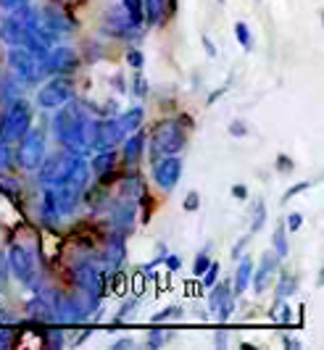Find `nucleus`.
<instances>
[{
	"instance_id": "72a5a7b5",
	"label": "nucleus",
	"mask_w": 324,
	"mask_h": 350,
	"mask_svg": "<svg viewBox=\"0 0 324 350\" xmlns=\"http://www.w3.org/2000/svg\"><path fill=\"white\" fill-rule=\"evenodd\" d=\"M135 95H140V98L148 95V82H145L143 77H135Z\"/></svg>"
},
{
	"instance_id": "20e7f679",
	"label": "nucleus",
	"mask_w": 324,
	"mask_h": 350,
	"mask_svg": "<svg viewBox=\"0 0 324 350\" xmlns=\"http://www.w3.org/2000/svg\"><path fill=\"white\" fill-rule=\"evenodd\" d=\"M42 158H45V137H42L40 129L32 132V126H29L27 135L18 140V166L27 169V172H35V169H40Z\"/></svg>"
},
{
	"instance_id": "ddd939ff",
	"label": "nucleus",
	"mask_w": 324,
	"mask_h": 350,
	"mask_svg": "<svg viewBox=\"0 0 324 350\" xmlns=\"http://www.w3.org/2000/svg\"><path fill=\"white\" fill-rule=\"evenodd\" d=\"M232 298H234V293H232V287H230L227 282L211 290V295H208V306H211V308L216 311L219 321H230V316H232V308H234Z\"/></svg>"
},
{
	"instance_id": "a18cd8bd",
	"label": "nucleus",
	"mask_w": 324,
	"mask_h": 350,
	"mask_svg": "<svg viewBox=\"0 0 324 350\" xmlns=\"http://www.w3.org/2000/svg\"><path fill=\"white\" fill-rule=\"evenodd\" d=\"M166 266H169L172 271H174V269H180V258H177V256H169V258H166Z\"/></svg>"
},
{
	"instance_id": "2f4dec72",
	"label": "nucleus",
	"mask_w": 324,
	"mask_h": 350,
	"mask_svg": "<svg viewBox=\"0 0 324 350\" xmlns=\"http://www.w3.org/2000/svg\"><path fill=\"white\" fill-rule=\"evenodd\" d=\"M135 303H137V300H129V303H124V308H122V311L116 314V319H113V324H119V321H124L126 316H132V311H135Z\"/></svg>"
},
{
	"instance_id": "9b49d317",
	"label": "nucleus",
	"mask_w": 324,
	"mask_h": 350,
	"mask_svg": "<svg viewBox=\"0 0 324 350\" xmlns=\"http://www.w3.org/2000/svg\"><path fill=\"white\" fill-rule=\"evenodd\" d=\"M153 176H156V185H159L161 190H172V187L180 182V176H182V161L177 156L163 158L161 163H156Z\"/></svg>"
},
{
	"instance_id": "79ce46f5",
	"label": "nucleus",
	"mask_w": 324,
	"mask_h": 350,
	"mask_svg": "<svg viewBox=\"0 0 324 350\" xmlns=\"http://www.w3.org/2000/svg\"><path fill=\"white\" fill-rule=\"evenodd\" d=\"M245 243H248V237H240V240H237V245H234V250H232L234 258H240V253H243V247H245Z\"/></svg>"
},
{
	"instance_id": "4c0bfd02",
	"label": "nucleus",
	"mask_w": 324,
	"mask_h": 350,
	"mask_svg": "<svg viewBox=\"0 0 324 350\" xmlns=\"http://www.w3.org/2000/svg\"><path fill=\"white\" fill-rule=\"evenodd\" d=\"M277 169H280V172H293V161L285 156H280L277 158Z\"/></svg>"
},
{
	"instance_id": "49530a36",
	"label": "nucleus",
	"mask_w": 324,
	"mask_h": 350,
	"mask_svg": "<svg viewBox=\"0 0 324 350\" xmlns=\"http://www.w3.org/2000/svg\"><path fill=\"white\" fill-rule=\"evenodd\" d=\"M203 45H206V51H208V55H216V48H214V42L208 40V37L203 35Z\"/></svg>"
},
{
	"instance_id": "e433bc0d",
	"label": "nucleus",
	"mask_w": 324,
	"mask_h": 350,
	"mask_svg": "<svg viewBox=\"0 0 324 350\" xmlns=\"http://www.w3.org/2000/svg\"><path fill=\"white\" fill-rule=\"evenodd\" d=\"M185 208H187V211L198 208V193H190L187 198H185Z\"/></svg>"
},
{
	"instance_id": "4be33fe9",
	"label": "nucleus",
	"mask_w": 324,
	"mask_h": 350,
	"mask_svg": "<svg viewBox=\"0 0 324 350\" xmlns=\"http://www.w3.org/2000/svg\"><path fill=\"white\" fill-rule=\"evenodd\" d=\"M148 3V18L150 24H159L166 14V0H145Z\"/></svg>"
},
{
	"instance_id": "a878e982",
	"label": "nucleus",
	"mask_w": 324,
	"mask_h": 350,
	"mask_svg": "<svg viewBox=\"0 0 324 350\" xmlns=\"http://www.w3.org/2000/svg\"><path fill=\"white\" fill-rule=\"evenodd\" d=\"M274 253L282 258V256H288V240H285V224H280V227L274 229Z\"/></svg>"
},
{
	"instance_id": "bb28decb",
	"label": "nucleus",
	"mask_w": 324,
	"mask_h": 350,
	"mask_svg": "<svg viewBox=\"0 0 324 350\" xmlns=\"http://www.w3.org/2000/svg\"><path fill=\"white\" fill-rule=\"evenodd\" d=\"M11 166V142L0 140V172Z\"/></svg>"
},
{
	"instance_id": "7ed1b4c3",
	"label": "nucleus",
	"mask_w": 324,
	"mask_h": 350,
	"mask_svg": "<svg viewBox=\"0 0 324 350\" xmlns=\"http://www.w3.org/2000/svg\"><path fill=\"white\" fill-rule=\"evenodd\" d=\"M29 126H32V108L27 100H16L0 119V140L18 142L27 135Z\"/></svg>"
},
{
	"instance_id": "6ab92c4d",
	"label": "nucleus",
	"mask_w": 324,
	"mask_h": 350,
	"mask_svg": "<svg viewBox=\"0 0 324 350\" xmlns=\"http://www.w3.org/2000/svg\"><path fill=\"white\" fill-rule=\"evenodd\" d=\"M113 161H116V153H113V148H106V150H98V156L92 161V169L98 172V174H106L113 169Z\"/></svg>"
},
{
	"instance_id": "4468645a",
	"label": "nucleus",
	"mask_w": 324,
	"mask_h": 350,
	"mask_svg": "<svg viewBox=\"0 0 324 350\" xmlns=\"http://www.w3.org/2000/svg\"><path fill=\"white\" fill-rule=\"evenodd\" d=\"M277 263H280V256H277V253H264V256H261V271L256 274V290H258V293L267 290V284H269V280L274 277V271H277Z\"/></svg>"
},
{
	"instance_id": "de8ad7c7",
	"label": "nucleus",
	"mask_w": 324,
	"mask_h": 350,
	"mask_svg": "<svg viewBox=\"0 0 324 350\" xmlns=\"http://www.w3.org/2000/svg\"><path fill=\"white\" fill-rule=\"evenodd\" d=\"M285 345H288V348H301V342H295V340H288V337H285Z\"/></svg>"
},
{
	"instance_id": "f3484780",
	"label": "nucleus",
	"mask_w": 324,
	"mask_h": 350,
	"mask_svg": "<svg viewBox=\"0 0 324 350\" xmlns=\"http://www.w3.org/2000/svg\"><path fill=\"white\" fill-rule=\"evenodd\" d=\"M113 221H116V227L122 224V229L129 232L132 224H135V203H129V200L116 203V206H113Z\"/></svg>"
},
{
	"instance_id": "1a4fd4ad",
	"label": "nucleus",
	"mask_w": 324,
	"mask_h": 350,
	"mask_svg": "<svg viewBox=\"0 0 324 350\" xmlns=\"http://www.w3.org/2000/svg\"><path fill=\"white\" fill-rule=\"evenodd\" d=\"M74 95V88L69 79H64V77H55L51 79L45 88L40 90V95H37V103L42 105V108H58V105L69 103Z\"/></svg>"
},
{
	"instance_id": "a211bd4d",
	"label": "nucleus",
	"mask_w": 324,
	"mask_h": 350,
	"mask_svg": "<svg viewBox=\"0 0 324 350\" xmlns=\"http://www.w3.org/2000/svg\"><path fill=\"white\" fill-rule=\"evenodd\" d=\"M122 195L124 198H129V203H140L145 198V185H143V179H137V176H132V179H126L124 185H122Z\"/></svg>"
},
{
	"instance_id": "7c9ffc66",
	"label": "nucleus",
	"mask_w": 324,
	"mask_h": 350,
	"mask_svg": "<svg viewBox=\"0 0 324 350\" xmlns=\"http://www.w3.org/2000/svg\"><path fill=\"white\" fill-rule=\"evenodd\" d=\"M172 334L169 332H161V329H153L150 332V337H148V345H161V342H166Z\"/></svg>"
},
{
	"instance_id": "b1692460",
	"label": "nucleus",
	"mask_w": 324,
	"mask_h": 350,
	"mask_svg": "<svg viewBox=\"0 0 324 350\" xmlns=\"http://www.w3.org/2000/svg\"><path fill=\"white\" fill-rule=\"evenodd\" d=\"M234 35H237V42H240L245 51H253V37H251V29H248V24L237 21V24H234Z\"/></svg>"
},
{
	"instance_id": "f257e3e1",
	"label": "nucleus",
	"mask_w": 324,
	"mask_h": 350,
	"mask_svg": "<svg viewBox=\"0 0 324 350\" xmlns=\"http://www.w3.org/2000/svg\"><path fill=\"white\" fill-rule=\"evenodd\" d=\"M85 111H87L85 103L69 105L53 119L55 137L72 153H85L87 148H92V124H95V119H90Z\"/></svg>"
},
{
	"instance_id": "39448f33",
	"label": "nucleus",
	"mask_w": 324,
	"mask_h": 350,
	"mask_svg": "<svg viewBox=\"0 0 324 350\" xmlns=\"http://www.w3.org/2000/svg\"><path fill=\"white\" fill-rule=\"evenodd\" d=\"M8 64H11V69L16 74L21 82H37L40 79V58H37L32 51H27L24 45H14L11 53H8Z\"/></svg>"
},
{
	"instance_id": "f8f14e48",
	"label": "nucleus",
	"mask_w": 324,
	"mask_h": 350,
	"mask_svg": "<svg viewBox=\"0 0 324 350\" xmlns=\"http://www.w3.org/2000/svg\"><path fill=\"white\" fill-rule=\"evenodd\" d=\"M27 37H29V32H27L24 21H21L16 14L0 16V40H3V42H8V45L14 48V45H24Z\"/></svg>"
},
{
	"instance_id": "09e8293b",
	"label": "nucleus",
	"mask_w": 324,
	"mask_h": 350,
	"mask_svg": "<svg viewBox=\"0 0 324 350\" xmlns=\"http://www.w3.org/2000/svg\"><path fill=\"white\" fill-rule=\"evenodd\" d=\"M126 345H135L132 340H122V342H116V348H126Z\"/></svg>"
},
{
	"instance_id": "aec40b11",
	"label": "nucleus",
	"mask_w": 324,
	"mask_h": 350,
	"mask_svg": "<svg viewBox=\"0 0 324 350\" xmlns=\"http://www.w3.org/2000/svg\"><path fill=\"white\" fill-rule=\"evenodd\" d=\"M143 116H145L143 108L137 105V108H129V111H126L124 116L119 119V124H122V129H124L126 135H129V132H135V129H137V126L143 124Z\"/></svg>"
},
{
	"instance_id": "c756f323",
	"label": "nucleus",
	"mask_w": 324,
	"mask_h": 350,
	"mask_svg": "<svg viewBox=\"0 0 324 350\" xmlns=\"http://www.w3.org/2000/svg\"><path fill=\"white\" fill-rule=\"evenodd\" d=\"M182 308H177V306H172V308H166V311H161V314L153 316V324H159V321H169V319H174V316H180Z\"/></svg>"
},
{
	"instance_id": "393cba45",
	"label": "nucleus",
	"mask_w": 324,
	"mask_h": 350,
	"mask_svg": "<svg viewBox=\"0 0 324 350\" xmlns=\"http://www.w3.org/2000/svg\"><path fill=\"white\" fill-rule=\"evenodd\" d=\"M295 284H298V277H293V274H282V280H280V290H277V298H288L295 293Z\"/></svg>"
},
{
	"instance_id": "cd10ccee",
	"label": "nucleus",
	"mask_w": 324,
	"mask_h": 350,
	"mask_svg": "<svg viewBox=\"0 0 324 350\" xmlns=\"http://www.w3.org/2000/svg\"><path fill=\"white\" fill-rule=\"evenodd\" d=\"M216 274H219V263H208V269L200 274L203 277V287H211L216 282Z\"/></svg>"
},
{
	"instance_id": "423d86ee",
	"label": "nucleus",
	"mask_w": 324,
	"mask_h": 350,
	"mask_svg": "<svg viewBox=\"0 0 324 350\" xmlns=\"http://www.w3.org/2000/svg\"><path fill=\"white\" fill-rule=\"evenodd\" d=\"M185 145V132L177 122H163L153 129V153H169L174 156Z\"/></svg>"
},
{
	"instance_id": "c03bdc74",
	"label": "nucleus",
	"mask_w": 324,
	"mask_h": 350,
	"mask_svg": "<svg viewBox=\"0 0 324 350\" xmlns=\"http://www.w3.org/2000/svg\"><path fill=\"white\" fill-rule=\"evenodd\" d=\"M232 195H234V198H248V190H245V187H240V185H234Z\"/></svg>"
},
{
	"instance_id": "6e6552de",
	"label": "nucleus",
	"mask_w": 324,
	"mask_h": 350,
	"mask_svg": "<svg viewBox=\"0 0 324 350\" xmlns=\"http://www.w3.org/2000/svg\"><path fill=\"white\" fill-rule=\"evenodd\" d=\"M77 64H79V58H77V53L69 51V48H55V51L45 53V55L40 58V69L48 71V74H55V77L72 74V71L77 69Z\"/></svg>"
},
{
	"instance_id": "f03ea898",
	"label": "nucleus",
	"mask_w": 324,
	"mask_h": 350,
	"mask_svg": "<svg viewBox=\"0 0 324 350\" xmlns=\"http://www.w3.org/2000/svg\"><path fill=\"white\" fill-rule=\"evenodd\" d=\"M82 163H85V161L79 158V153H72V150L64 148V153L42 158V163H40V182H42L45 187L64 185L66 179H72L74 172H77Z\"/></svg>"
},
{
	"instance_id": "473e14b6",
	"label": "nucleus",
	"mask_w": 324,
	"mask_h": 350,
	"mask_svg": "<svg viewBox=\"0 0 324 350\" xmlns=\"http://www.w3.org/2000/svg\"><path fill=\"white\" fill-rule=\"evenodd\" d=\"M135 69H143V64H145V58H143V53L140 51H129V58H126Z\"/></svg>"
},
{
	"instance_id": "c85d7f7f",
	"label": "nucleus",
	"mask_w": 324,
	"mask_h": 350,
	"mask_svg": "<svg viewBox=\"0 0 324 350\" xmlns=\"http://www.w3.org/2000/svg\"><path fill=\"white\" fill-rule=\"evenodd\" d=\"M208 247H206V250H203V253H200L198 258H195V266H193V274H203V271H206V269H208Z\"/></svg>"
},
{
	"instance_id": "0eeeda50",
	"label": "nucleus",
	"mask_w": 324,
	"mask_h": 350,
	"mask_svg": "<svg viewBox=\"0 0 324 350\" xmlns=\"http://www.w3.org/2000/svg\"><path fill=\"white\" fill-rule=\"evenodd\" d=\"M8 269L14 271L21 284H27L29 290H35V261L29 256V250L21 245H11L8 247Z\"/></svg>"
},
{
	"instance_id": "37998d69",
	"label": "nucleus",
	"mask_w": 324,
	"mask_h": 350,
	"mask_svg": "<svg viewBox=\"0 0 324 350\" xmlns=\"http://www.w3.org/2000/svg\"><path fill=\"white\" fill-rule=\"evenodd\" d=\"M24 3H29V0H0L3 8H16V5H24Z\"/></svg>"
},
{
	"instance_id": "ea45409f",
	"label": "nucleus",
	"mask_w": 324,
	"mask_h": 350,
	"mask_svg": "<svg viewBox=\"0 0 324 350\" xmlns=\"http://www.w3.org/2000/svg\"><path fill=\"white\" fill-rule=\"evenodd\" d=\"M5 282H8V269H5V263L0 258V293L5 290Z\"/></svg>"
},
{
	"instance_id": "412c9836",
	"label": "nucleus",
	"mask_w": 324,
	"mask_h": 350,
	"mask_svg": "<svg viewBox=\"0 0 324 350\" xmlns=\"http://www.w3.org/2000/svg\"><path fill=\"white\" fill-rule=\"evenodd\" d=\"M124 3V11H126V18L135 24V27H140L145 18V5L143 0H122Z\"/></svg>"
},
{
	"instance_id": "dca6fc26",
	"label": "nucleus",
	"mask_w": 324,
	"mask_h": 350,
	"mask_svg": "<svg viewBox=\"0 0 324 350\" xmlns=\"http://www.w3.org/2000/svg\"><path fill=\"white\" fill-rule=\"evenodd\" d=\"M143 148H145V135H132L129 140H124V163L126 166H135L140 156H143Z\"/></svg>"
},
{
	"instance_id": "58836bf2",
	"label": "nucleus",
	"mask_w": 324,
	"mask_h": 350,
	"mask_svg": "<svg viewBox=\"0 0 324 350\" xmlns=\"http://www.w3.org/2000/svg\"><path fill=\"white\" fill-rule=\"evenodd\" d=\"M11 345V329L0 327V348H8Z\"/></svg>"
},
{
	"instance_id": "5701e85b",
	"label": "nucleus",
	"mask_w": 324,
	"mask_h": 350,
	"mask_svg": "<svg viewBox=\"0 0 324 350\" xmlns=\"http://www.w3.org/2000/svg\"><path fill=\"white\" fill-rule=\"evenodd\" d=\"M251 216H253L251 232H258V229L267 224V208H264V203H261V200H256V203H253Z\"/></svg>"
},
{
	"instance_id": "a19ab883",
	"label": "nucleus",
	"mask_w": 324,
	"mask_h": 350,
	"mask_svg": "<svg viewBox=\"0 0 324 350\" xmlns=\"http://www.w3.org/2000/svg\"><path fill=\"white\" fill-rule=\"evenodd\" d=\"M230 132H232L234 137H240V135H245L248 129H245V124H240V122H234L232 126H230Z\"/></svg>"
},
{
	"instance_id": "2eb2a0df",
	"label": "nucleus",
	"mask_w": 324,
	"mask_h": 350,
	"mask_svg": "<svg viewBox=\"0 0 324 350\" xmlns=\"http://www.w3.org/2000/svg\"><path fill=\"white\" fill-rule=\"evenodd\" d=\"M251 280H253V261L245 256L243 261L237 263V274H234V287H232L234 295L245 293V290H248V284H251Z\"/></svg>"
},
{
	"instance_id": "9d476101",
	"label": "nucleus",
	"mask_w": 324,
	"mask_h": 350,
	"mask_svg": "<svg viewBox=\"0 0 324 350\" xmlns=\"http://www.w3.org/2000/svg\"><path fill=\"white\" fill-rule=\"evenodd\" d=\"M124 129L119 119H103V122H95L92 124V148L98 150H106V148H113L119 142L124 140Z\"/></svg>"
},
{
	"instance_id": "c9c22d12",
	"label": "nucleus",
	"mask_w": 324,
	"mask_h": 350,
	"mask_svg": "<svg viewBox=\"0 0 324 350\" xmlns=\"http://www.w3.org/2000/svg\"><path fill=\"white\" fill-rule=\"evenodd\" d=\"M301 224H303V216L301 213H290V219H288V227L295 232V229H301Z\"/></svg>"
},
{
	"instance_id": "f704fd0d",
	"label": "nucleus",
	"mask_w": 324,
	"mask_h": 350,
	"mask_svg": "<svg viewBox=\"0 0 324 350\" xmlns=\"http://www.w3.org/2000/svg\"><path fill=\"white\" fill-rule=\"evenodd\" d=\"M311 187V182H301V185H295V187H290L288 193H285V203H288L293 195H298V193H303V190H308Z\"/></svg>"
}]
</instances>
